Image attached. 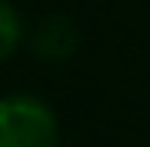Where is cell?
<instances>
[{
  "instance_id": "cell-1",
  "label": "cell",
  "mask_w": 150,
  "mask_h": 147,
  "mask_svg": "<svg viewBox=\"0 0 150 147\" xmlns=\"http://www.w3.org/2000/svg\"><path fill=\"white\" fill-rule=\"evenodd\" d=\"M0 147H60L54 104L30 90L0 94Z\"/></svg>"
},
{
  "instance_id": "cell-2",
  "label": "cell",
  "mask_w": 150,
  "mask_h": 147,
  "mask_svg": "<svg viewBox=\"0 0 150 147\" xmlns=\"http://www.w3.org/2000/svg\"><path fill=\"white\" fill-rule=\"evenodd\" d=\"M27 47L43 64H67L80 50V30H77V23L70 17L47 13L27 30Z\"/></svg>"
},
{
  "instance_id": "cell-3",
  "label": "cell",
  "mask_w": 150,
  "mask_h": 147,
  "mask_svg": "<svg viewBox=\"0 0 150 147\" xmlns=\"http://www.w3.org/2000/svg\"><path fill=\"white\" fill-rule=\"evenodd\" d=\"M27 40V27L23 17L17 10L13 0H0V64H7Z\"/></svg>"
}]
</instances>
